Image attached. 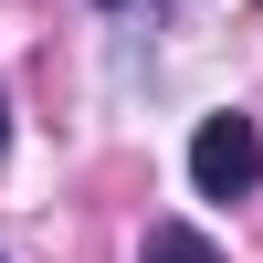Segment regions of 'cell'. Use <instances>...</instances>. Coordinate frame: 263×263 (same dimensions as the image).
I'll use <instances>...</instances> for the list:
<instances>
[{
    "instance_id": "obj_1",
    "label": "cell",
    "mask_w": 263,
    "mask_h": 263,
    "mask_svg": "<svg viewBox=\"0 0 263 263\" xmlns=\"http://www.w3.org/2000/svg\"><path fill=\"white\" fill-rule=\"evenodd\" d=\"M190 190H200V200L263 190V126L253 116H200V137H190Z\"/></svg>"
},
{
    "instance_id": "obj_3",
    "label": "cell",
    "mask_w": 263,
    "mask_h": 263,
    "mask_svg": "<svg viewBox=\"0 0 263 263\" xmlns=\"http://www.w3.org/2000/svg\"><path fill=\"white\" fill-rule=\"evenodd\" d=\"M0 147H11V105H0Z\"/></svg>"
},
{
    "instance_id": "obj_2",
    "label": "cell",
    "mask_w": 263,
    "mask_h": 263,
    "mask_svg": "<svg viewBox=\"0 0 263 263\" xmlns=\"http://www.w3.org/2000/svg\"><path fill=\"white\" fill-rule=\"evenodd\" d=\"M137 263H221V242H211L200 221H147V242H137Z\"/></svg>"
}]
</instances>
